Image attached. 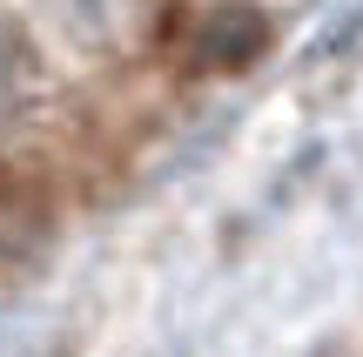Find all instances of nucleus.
<instances>
[{"instance_id":"1","label":"nucleus","mask_w":363,"mask_h":357,"mask_svg":"<svg viewBox=\"0 0 363 357\" xmlns=\"http://www.w3.org/2000/svg\"><path fill=\"white\" fill-rule=\"evenodd\" d=\"M162 48H169V61L182 75H242L269 48V13L235 7V0L229 7H195V13H175Z\"/></svg>"},{"instance_id":"2","label":"nucleus","mask_w":363,"mask_h":357,"mask_svg":"<svg viewBox=\"0 0 363 357\" xmlns=\"http://www.w3.org/2000/svg\"><path fill=\"white\" fill-rule=\"evenodd\" d=\"M34 94H40V54L13 21H0V135H13L34 115Z\"/></svg>"},{"instance_id":"3","label":"nucleus","mask_w":363,"mask_h":357,"mask_svg":"<svg viewBox=\"0 0 363 357\" xmlns=\"http://www.w3.org/2000/svg\"><path fill=\"white\" fill-rule=\"evenodd\" d=\"M48 13L81 48H115L128 34V21H135V0H48Z\"/></svg>"}]
</instances>
